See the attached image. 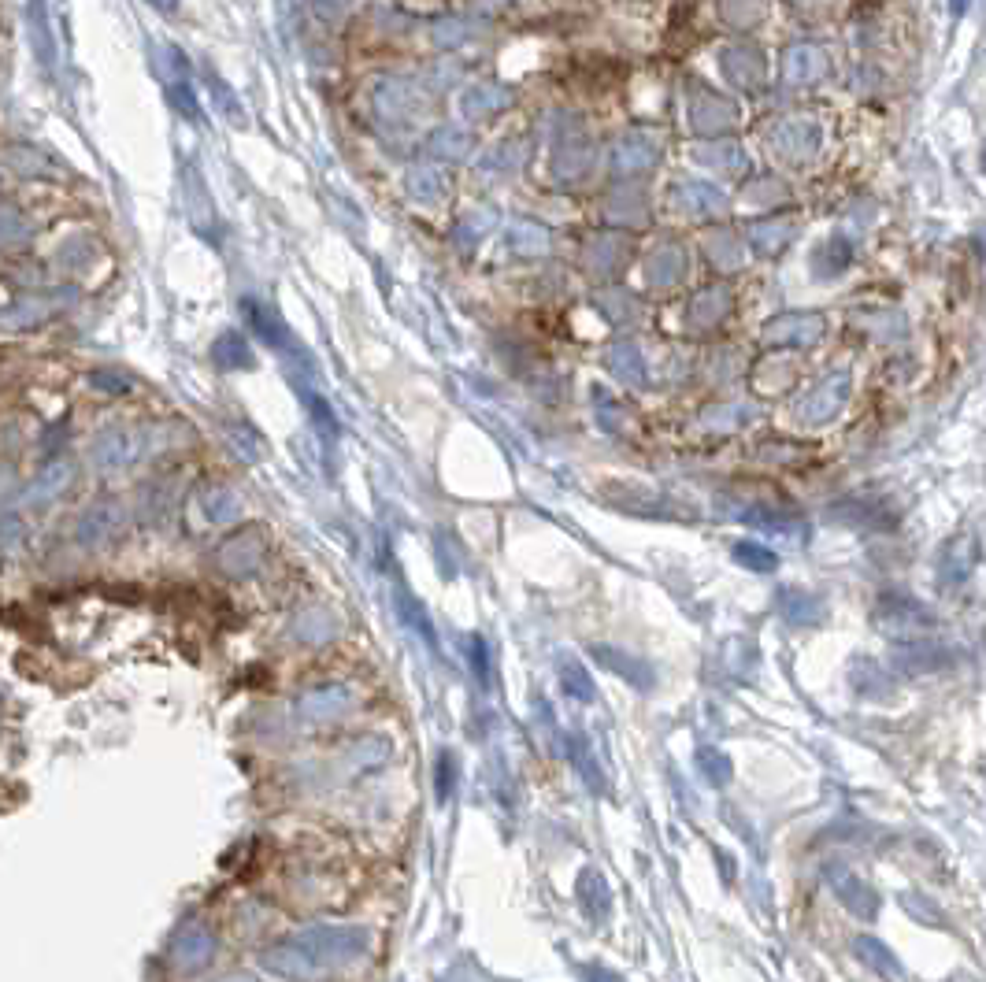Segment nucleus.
<instances>
[{"instance_id":"obj_5","label":"nucleus","mask_w":986,"mask_h":982,"mask_svg":"<svg viewBox=\"0 0 986 982\" xmlns=\"http://www.w3.org/2000/svg\"><path fill=\"white\" fill-rule=\"evenodd\" d=\"M612 164H616V175H638V171L657 164V145L645 138V134H627V138L616 145Z\"/></svg>"},{"instance_id":"obj_9","label":"nucleus","mask_w":986,"mask_h":982,"mask_svg":"<svg viewBox=\"0 0 986 982\" xmlns=\"http://www.w3.org/2000/svg\"><path fill=\"white\" fill-rule=\"evenodd\" d=\"M56 312V301H45V297H19V301L0 315L4 327H30V323H41Z\"/></svg>"},{"instance_id":"obj_13","label":"nucleus","mask_w":986,"mask_h":982,"mask_svg":"<svg viewBox=\"0 0 986 982\" xmlns=\"http://www.w3.org/2000/svg\"><path fill=\"white\" fill-rule=\"evenodd\" d=\"M679 201H683L690 212H720L723 193L716 186H708V182H686V186L679 189Z\"/></svg>"},{"instance_id":"obj_18","label":"nucleus","mask_w":986,"mask_h":982,"mask_svg":"<svg viewBox=\"0 0 986 982\" xmlns=\"http://www.w3.org/2000/svg\"><path fill=\"white\" fill-rule=\"evenodd\" d=\"M408 189L416 193L419 201H438L445 193V182L438 178V171H427V167H419V171H412L408 175Z\"/></svg>"},{"instance_id":"obj_20","label":"nucleus","mask_w":986,"mask_h":982,"mask_svg":"<svg viewBox=\"0 0 986 982\" xmlns=\"http://www.w3.org/2000/svg\"><path fill=\"white\" fill-rule=\"evenodd\" d=\"M723 15H727L734 26H742V30H746L749 23H757L760 4L757 0H723Z\"/></svg>"},{"instance_id":"obj_11","label":"nucleus","mask_w":986,"mask_h":982,"mask_svg":"<svg viewBox=\"0 0 986 982\" xmlns=\"http://www.w3.org/2000/svg\"><path fill=\"white\" fill-rule=\"evenodd\" d=\"M30 45H34V56L41 60V67H52L56 45H52L49 19H45V0H30Z\"/></svg>"},{"instance_id":"obj_7","label":"nucleus","mask_w":986,"mask_h":982,"mask_svg":"<svg viewBox=\"0 0 986 982\" xmlns=\"http://www.w3.org/2000/svg\"><path fill=\"white\" fill-rule=\"evenodd\" d=\"M683 275H686V256H683V249H675V245L653 252L649 264H645V282H649V286H675Z\"/></svg>"},{"instance_id":"obj_16","label":"nucleus","mask_w":986,"mask_h":982,"mask_svg":"<svg viewBox=\"0 0 986 982\" xmlns=\"http://www.w3.org/2000/svg\"><path fill=\"white\" fill-rule=\"evenodd\" d=\"M26 234H30L26 215L12 204H0V245H23Z\"/></svg>"},{"instance_id":"obj_15","label":"nucleus","mask_w":986,"mask_h":982,"mask_svg":"<svg viewBox=\"0 0 986 982\" xmlns=\"http://www.w3.org/2000/svg\"><path fill=\"white\" fill-rule=\"evenodd\" d=\"M723 312H727V293L708 290V293H701V297L694 301V308H690V319H694L697 327H712V323H720V319H723Z\"/></svg>"},{"instance_id":"obj_6","label":"nucleus","mask_w":986,"mask_h":982,"mask_svg":"<svg viewBox=\"0 0 986 982\" xmlns=\"http://www.w3.org/2000/svg\"><path fill=\"white\" fill-rule=\"evenodd\" d=\"M734 119V108L723 97L716 93H708V89H697V101H694V126L701 134H720L727 130Z\"/></svg>"},{"instance_id":"obj_23","label":"nucleus","mask_w":986,"mask_h":982,"mask_svg":"<svg viewBox=\"0 0 986 982\" xmlns=\"http://www.w3.org/2000/svg\"><path fill=\"white\" fill-rule=\"evenodd\" d=\"M701 164H716V167H738L742 164V156L734 145H720V152L712 156V152H701Z\"/></svg>"},{"instance_id":"obj_4","label":"nucleus","mask_w":986,"mask_h":982,"mask_svg":"<svg viewBox=\"0 0 986 982\" xmlns=\"http://www.w3.org/2000/svg\"><path fill=\"white\" fill-rule=\"evenodd\" d=\"M827 75V60H823L820 49H812V45H797V49L786 52V63H783V78L790 86H812L816 78Z\"/></svg>"},{"instance_id":"obj_17","label":"nucleus","mask_w":986,"mask_h":982,"mask_svg":"<svg viewBox=\"0 0 986 982\" xmlns=\"http://www.w3.org/2000/svg\"><path fill=\"white\" fill-rule=\"evenodd\" d=\"M430 145H434V152L445 156V160H460V156L468 152V134H460L456 126H442V130L430 138Z\"/></svg>"},{"instance_id":"obj_10","label":"nucleus","mask_w":986,"mask_h":982,"mask_svg":"<svg viewBox=\"0 0 986 982\" xmlns=\"http://www.w3.org/2000/svg\"><path fill=\"white\" fill-rule=\"evenodd\" d=\"M505 104H512V93H508V89H501V86H475V89H468V93H464L460 108H464L471 119H479V115H493L497 108H505Z\"/></svg>"},{"instance_id":"obj_19","label":"nucleus","mask_w":986,"mask_h":982,"mask_svg":"<svg viewBox=\"0 0 986 982\" xmlns=\"http://www.w3.org/2000/svg\"><path fill=\"white\" fill-rule=\"evenodd\" d=\"M612 371L623 378H631V382H638V378H642V356H638V349H634V345H620V349L612 353Z\"/></svg>"},{"instance_id":"obj_14","label":"nucleus","mask_w":986,"mask_h":982,"mask_svg":"<svg viewBox=\"0 0 986 982\" xmlns=\"http://www.w3.org/2000/svg\"><path fill=\"white\" fill-rule=\"evenodd\" d=\"M846 382H849L846 375H831L827 382H823V386H816V390L809 393V401H805V412H812V408H827L823 416H831V412L838 408V401H842V393L849 390Z\"/></svg>"},{"instance_id":"obj_12","label":"nucleus","mask_w":986,"mask_h":982,"mask_svg":"<svg viewBox=\"0 0 986 982\" xmlns=\"http://www.w3.org/2000/svg\"><path fill=\"white\" fill-rule=\"evenodd\" d=\"M215 364L223 367H249L253 364V349H249V341L241 338L238 330H227L223 338L215 341Z\"/></svg>"},{"instance_id":"obj_8","label":"nucleus","mask_w":986,"mask_h":982,"mask_svg":"<svg viewBox=\"0 0 986 982\" xmlns=\"http://www.w3.org/2000/svg\"><path fill=\"white\" fill-rule=\"evenodd\" d=\"M775 145H779V152H786V156L805 160V156H812L816 145H820V130L812 123H783L775 130Z\"/></svg>"},{"instance_id":"obj_21","label":"nucleus","mask_w":986,"mask_h":982,"mask_svg":"<svg viewBox=\"0 0 986 982\" xmlns=\"http://www.w3.org/2000/svg\"><path fill=\"white\" fill-rule=\"evenodd\" d=\"M171 101L186 112V119H197L201 115V108H197V101H193V89H190V82H182V78H175L171 82Z\"/></svg>"},{"instance_id":"obj_3","label":"nucleus","mask_w":986,"mask_h":982,"mask_svg":"<svg viewBox=\"0 0 986 982\" xmlns=\"http://www.w3.org/2000/svg\"><path fill=\"white\" fill-rule=\"evenodd\" d=\"M723 75L731 78L738 89H757L764 82V60L760 52L746 41H738L731 49H723Z\"/></svg>"},{"instance_id":"obj_2","label":"nucleus","mask_w":986,"mask_h":982,"mask_svg":"<svg viewBox=\"0 0 986 982\" xmlns=\"http://www.w3.org/2000/svg\"><path fill=\"white\" fill-rule=\"evenodd\" d=\"M594 164V145L590 138L582 134L579 126H571L568 134L557 141V152H553V171L560 178H579L586 175V167Z\"/></svg>"},{"instance_id":"obj_25","label":"nucleus","mask_w":986,"mask_h":982,"mask_svg":"<svg viewBox=\"0 0 986 982\" xmlns=\"http://www.w3.org/2000/svg\"><path fill=\"white\" fill-rule=\"evenodd\" d=\"M968 8V0H953V15H961Z\"/></svg>"},{"instance_id":"obj_24","label":"nucleus","mask_w":986,"mask_h":982,"mask_svg":"<svg viewBox=\"0 0 986 982\" xmlns=\"http://www.w3.org/2000/svg\"><path fill=\"white\" fill-rule=\"evenodd\" d=\"M149 4H156V8H164V12H171V8H175L178 0H149Z\"/></svg>"},{"instance_id":"obj_1","label":"nucleus","mask_w":986,"mask_h":982,"mask_svg":"<svg viewBox=\"0 0 986 982\" xmlns=\"http://www.w3.org/2000/svg\"><path fill=\"white\" fill-rule=\"evenodd\" d=\"M820 334H823L820 315L797 312V315H779V319H772L768 330H764V341H768V345H783V349H809V345L820 341Z\"/></svg>"},{"instance_id":"obj_22","label":"nucleus","mask_w":986,"mask_h":982,"mask_svg":"<svg viewBox=\"0 0 986 982\" xmlns=\"http://www.w3.org/2000/svg\"><path fill=\"white\" fill-rule=\"evenodd\" d=\"M212 93H215V101H219V108H227L230 112V123H245V119H241V104L234 101V93L227 89V82L212 78Z\"/></svg>"}]
</instances>
